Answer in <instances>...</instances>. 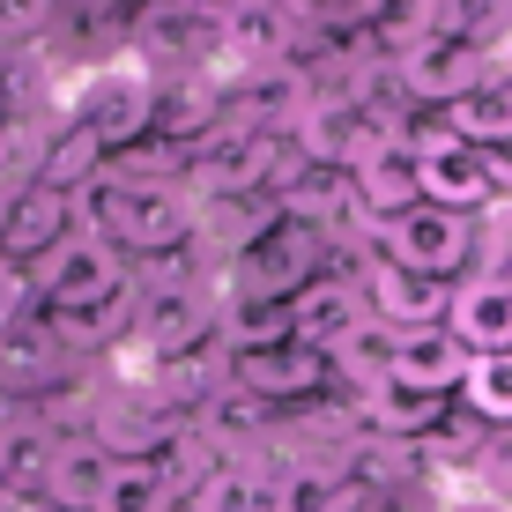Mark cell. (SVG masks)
Masks as SVG:
<instances>
[{
  "label": "cell",
  "mask_w": 512,
  "mask_h": 512,
  "mask_svg": "<svg viewBox=\"0 0 512 512\" xmlns=\"http://www.w3.org/2000/svg\"><path fill=\"white\" fill-rule=\"evenodd\" d=\"M127 290H134L127 253H119L112 238H97V231H67L45 260H30V305H38L45 320L97 312V305H112V297H127Z\"/></svg>",
  "instance_id": "6da1fadb"
},
{
  "label": "cell",
  "mask_w": 512,
  "mask_h": 512,
  "mask_svg": "<svg viewBox=\"0 0 512 512\" xmlns=\"http://www.w3.org/2000/svg\"><path fill=\"white\" fill-rule=\"evenodd\" d=\"M327 268H334V238L312 231V223H297V216H282L253 253H238L231 268H223V305H290V297Z\"/></svg>",
  "instance_id": "7a4b0ae2"
},
{
  "label": "cell",
  "mask_w": 512,
  "mask_h": 512,
  "mask_svg": "<svg viewBox=\"0 0 512 512\" xmlns=\"http://www.w3.org/2000/svg\"><path fill=\"white\" fill-rule=\"evenodd\" d=\"M475 216H461V208H438V201H416L409 216H386L372 223V260H401V268L416 275H461L475 260Z\"/></svg>",
  "instance_id": "3957f363"
},
{
  "label": "cell",
  "mask_w": 512,
  "mask_h": 512,
  "mask_svg": "<svg viewBox=\"0 0 512 512\" xmlns=\"http://www.w3.org/2000/svg\"><path fill=\"white\" fill-rule=\"evenodd\" d=\"M216 327H223V297L201 290V282L141 290L134 342H141V357H149V364H179V357H201V349H223Z\"/></svg>",
  "instance_id": "277c9868"
},
{
  "label": "cell",
  "mask_w": 512,
  "mask_h": 512,
  "mask_svg": "<svg viewBox=\"0 0 512 512\" xmlns=\"http://www.w3.org/2000/svg\"><path fill=\"white\" fill-rule=\"evenodd\" d=\"M156 90H164V82H156L149 67H134V60L97 67V75L82 82V97H75V119L119 156V149H134V141L156 134Z\"/></svg>",
  "instance_id": "5b68a950"
},
{
  "label": "cell",
  "mask_w": 512,
  "mask_h": 512,
  "mask_svg": "<svg viewBox=\"0 0 512 512\" xmlns=\"http://www.w3.org/2000/svg\"><path fill=\"white\" fill-rule=\"evenodd\" d=\"M409 149H416V171H423V201L461 208V216L498 208V171H490V156L468 149L446 119H438V127H409Z\"/></svg>",
  "instance_id": "8992f818"
},
{
  "label": "cell",
  "mask_w": 512,
  "mask_h": 512,
  "mask_svg": "<svg viewBox=\"0 0 512 512\" xmlns=\"http://www.w3.org/2000/svg\"><path fill=\"white\" fill-rule=\"evenodd\" d=\"M490 52L461 38V30H438V38H423L409 52H394V90L409 97V104H431V112H446V104H461L475 82L490 75Z\"/></svg>",
  "instance_id": "52a82bcc"
},
{
  "label": "cell",
  "mask_w": 512,
  "mask_h": 512,
  "mask_svg": "<svg viewBox=\"0 0 512 512\" xmlns=\"http://www.w3.org/2000/svg\"><path fill=\"white\" fill-rule=\"evenodd\" d=\"M82 431L97 438L112 461H164L171 446H179V409H171L164 394H156L149 379L141 386H119V394L97 401V416L82 423Z\"/></svg>",
  "instance_id": "ba28073f"
},
{
  "label": "cell",
  "mask_w": 512,
  "mask_h": 512,
  "mask_svg": "<svg viewBox=\"0 0 512 512\" xmlns=\"http://www.w3.org/2000/svg\"><path fill=\"white\" fill-rule=\"evenodd\" d=\"M357 282H364L372 320L394 327V334L446 327V312H453V282H446V275H416V268H401V260H364Z\"/></svg>",
  "instance_id": "9c48e42d"
},
{
  "label": "cell",
  "mask_w": 512,
  "mask_h": 512,
  "mask_svg": "<svg viewBox=\"0 0 512 512\" xmlns=\"http://www.w3.org/2000/svg\"><path fill=\"white\" fill-rule=\"evenodd\" d=\"M231 386L253 394L260 409H282V401H312L334 386V364L305 342H275V349H238L231 357Z\"/></svg>",
  "instance_id": "30bf717a"
},
{
  "label": "cell",
  "mask_w": 512,
  "mask_h": 512,
  "mask_svg": "<svg viewBox=\"0 0 512 512\" xmlns=\"http://www.w3.org/2000/svg\"><path fill=\"white\" fill-rule=\"evenodd\" d=\"M104 483H112V453H104L90 431H67V438H52V446H38V475H30L38 505H52V512H97Z\"/></svg>",
  "instance_id": "8fae6325"
},
{
  "label": "cell",
  "mask_w": 512,
  "mask_h": 512,
  "mask_svg": "<svg viewBox=\"0 0 512 512\" xmlns=\"http://www.w3.org/2000/svg\"><path fill=\"white\" fill-rule=\"evenodd\" d=\"M364 320H372V305H364V282H357V275H342V268L312 275L305 290L290 297V342L320 349V357H327V349H342Z\"/></svg>",
  "instance_id": "7c38bea8"
},
{
  "label": "cell",
  "mask_w": 512,
  "mask_h": 512,
  "mask_svg": "<svg viewBox=\"0 0 512 512\" xmlns=\"http://www.w3.org/2000/svg\"><path fill=\"white\" fill-rule=\"evenodd\" d=\"M468 349L453 327H416V334H394V364H386V379L409 386V394H446L461 401V379H468Z\"/></svg>",
  "instance_id": "4fadbf2b"
},
{
  "label": "cell",
  "mask_w": 512,
  "mask_h": 512,
  "mask_svg": "<svg viewBox=\"0 0 512 512\" xmlns=\"http://www.w3.org/2000/svg\"><path fill=\"white\" fill-rule=\"evenodd\" d=\"M275 490V512H364V490L349 461H334V453H297V461H282L268 475Z\"/></svg>",
  "instance_id": "5bb4252c"
},
{
  "label": "cell",
  "mask_w": 512,
  "mask_h": 512,
  "mask_svg": "<svg viewBox=\"0 0 512 512\" xmlns=\"http://www.w3.org/2000/svg\"><path fill=\"white\" fill-rule=\"evenodd\" d=\"M75 231V193L30 179L15 186V208H8V238H0V260H15V268H30V260H45L52 245Z\"/></svg>",
  "instance_id": "9a60e30c"
},
{
  "label": "cell",
  "mask_w": 512,
  "mask_h": 512,
  "mask_svg": "<svg viewBox=\"0 0 512 512\" xmlns=\"http://www.w3.org/2000/svg\"><path fill=\"white\" fill-rule=\"evenodd\" d=\"M446 327L461 334L468 357H512V282L498 275H468L453 282V312Z\"/></svg>",
  "instance_id": "2e32d148"
},
{
  "label": "cell",
  "mask_w": 512,
  "mask_h": 512,
  "mask_svg": "<svg viewBox=\"0 0 512 512\" xmlns=\"http://www.w3.org/2000/svg\"><path fill=\"white\" fill-rule=\"evenodd\" d=\"M223 127H231V104H223L216 82L179 75V82H164V90H156V134H164V141L201 149V141H216Z\"/></svg>",
  "instance_id": "e0dca14e"
},
{
  "label": "cell",
  "mask_w": 512,
  "mask_h": 512,
  "mask_svg": "<svg viewBox=\"0 0 512 512\" xmlns=\"http://www.w3.org/2000/svg\"><path fill=\"white\" fill-rule=\"evenodd\" d=\"M60 334H52V320L38 312H8L0 320V394H30V386H45L52 372H60Z\"/></svg>",
  "instance_id": "ac0fdd59"
},
{
  "label": "cell",
  "mask_w": 512,
  "mask_h": 512,
  "mask_svg": "<svg viewBox=\"0 0 512 512\" xmlns=\"http://www.w3.org/2000/svg\"><path fill=\"white\" fill-rule=\"evenodd\" d=\"M453 401L446 394H409V386H372V394H357V423L372 438H394V446H416V438H431L438 423H446Z\"/></svg>",
  "instance_id": "d6986e66"
},
{
  "label": "cell",
  "mask_w": 512,
  "mask_h": 512,
  "mask_svg": "<svg viewBox=\"0 0 512 512\" xmlns=\"http://www.w3.org/2000/svg\"><path fill=\"white\" fill-rule=\"evenodd\" d=\"M357 201H364V216H372V223L409 216V208L423 201V171H416L409 141H386L379 156H364V164H357Z\"/></svg>",
  "instance_id": "ffe728a7"
},
{
  "label": "cell",
  "mask_w": 512,
  "mask_h": 512,
  "mask_svg": "<svg viewBox=\"0 0 512 512\" xmlns=\"http://www.w3.org/2000/svg\"><path fill=\"white\" fill-rule=\"evenodd\" d=\"M290 45H297V8L290 0H245L231 23H223V52H231V60L275 67V60H290Z\"/></svg>",
  "instance_id": "44dd1931"
},
{
  "label": "cell",
  "mask_w": 512,
  "mask_h": 512,
  "mask_svg": "<svg viewBox=\"0 0 512 512\" xmlns=\"http://www.w3.org/2000/svg\"><path fill=\"white\" fill-rule=\"evenodd\" d=\"M446 119L453 134L468 141V149H483V156H498V149H512V82L498 75V67H490L483 82H475V90L461 97V104H446Z\"/></svg>",
  "instance_id": "7402d4cb"
},
{
  "label": "cell",
  "mask_w": 512,
  "mask_h": 512,
  "mask_svg": "<svg viewBox=\"0 0 512 512\" xmlns=\"http://www.w3.org/2000/svg\"><path fill=\"white\" fill-rule=\"evenodd\" d=\"M186 490L171 461H112V483H104L97 512H179Z\"/></svg>",
  "instance_id": "603a6c76"
},
{
  "label": "cell",
  "mask_w": 512,
  "mask_h": 512,
  "mask_svg": "<svg viewBox=\"0 0 512 512\" xmlns=\"http://www.w3.org/2000/svg\"><path fill=\"white\" fill-rule=\"evenodd\" d=\"M112 171V149L82 127V119H67V127H52V141H45V164H38V179L45 186H60V193H82L90 179H104Z\"/></svg>",
  "instance_id": "cb8c5ba5"
},
{
  "label": "cell",
  "mask_w": 512,
  "mask_h": 512,
  "mask_svg": "<svg viewBox=\"0 0 512 512\" xmlns=\"http://www.w3.org/2000/svg\"><path fill=\"white\" fill-rule=\"evenodd\" d=\"M357 23L372 30L386 52H409L446 30V0H357Z\"/></svg>",
  "instance_id": "d4e9b609"
},
{
  "label": "cell",
  "mask_w": 512,
  "mask_h": 512,
  "mask_svg": "<svg viewBox=\"0 0 512 512\" xmlns=\"http://www.w3.org/2000/svg\"><path fill=\"white\" fill-rule=\"evenodd\" d=\"M186 512H275V490H268V475H260V468L216 461L201 483L186 490Z\"/></svg>",
  "instance_id": "484cf974"
},
{
  "label": "cell",
  "mask_w": 512,
  "mask_h": 512,
  "mask_svg": "<svg viewBox=\"0 0 512 512\" xmlns=\"http://www.w3.org/2000/svg\"><path fill=\"white\" fill-rule=\"evenodd\" d=\"M461 401L483 423H512V357H475L461 379Z\"/></svg>",
  "instance_id": "4316f807"
},
{
  "label": "cell",
  "mask_w": 512,
  "mask_h": 512,
  "mask_svg": "<svg viewBox=\"0 0 512 512\" xmlns=\"http://www.w3.org/2000/svg\"><path fill=\"white\" fill-rule=\"evenodd\" d=\"M171 8H179L186 23H216V30H223V23H231V15L245 8V0H171Z\"/></svg>",
  "instance_id": "83f0119b"
},
{
  "label": "cell",
  "mask_w": 512,
  "mask_h": 512,
  "mask_svg": "<svg viewBox=\"0 0 512 512\" xmlns=\"http://www.w3.org/2000/svg\"><path fill=\"white\" fill-rule=\"evenodd\" d=\"M8 112H15V97H8V67H0V127H8Z\"/></svg>",
  "instance_id": "f1b7e54d"
},
{
  "label": "cell",
  "mask_w": 512,
  "mask_h": 512,
  "mask_svg": "<svg viewBox=\"0 0 512 512\" xmlns=\"http://www.w3.org/2000/svg\"><path fill=\"white\" fill-rule=\"evenodd\" d=\"M8 208H15V186H0V238H8Z\"/></svg>",
  "instance_id": "f546056e"
},
{
  "label": "cell",
  "mask_w": 512,
  "mask_h": 512,
  "mask_svg": "<svg viewBox=\"0 0 512 512\" xmlns=\"http://www.w3.org/2000/svg\"><path fill=\"white\" fill-rule=\"evenodd\" d=\"M498 75L512 82V38H505V52H498Z\"/></svg>",
  "instance_id": "4dcf8cb0"
},
{
  "label": "cell",
  "mask_w": 512,
  "mask_h": 512,
  "mask_svg": "<svg viewBox=\"0 0 512 512\" xmlns=\"http://www.w3.org/2000/svg\"><path fill=\"white\" fill-rule=\"evenodd\" d=\"M179 512H186V505H179Z\"/></svg>",
  "instance_id": "1f68e13d"
}]
</instances>
